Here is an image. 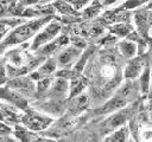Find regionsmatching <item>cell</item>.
I'll return each mask as SVG.
<instances>
[{"mask_svg": "<svg viewBox=\"0 0 152 142\" xmlns=\"http://www.w3.org/2000/svg\"><path fill=\"white\" fill-rule=\"evenodd\" d=\"M127 142H135V140H134L133 137H131V136H129V137H128V140H127Z\"/></svg>", "mask_w": 152, "mask_h": 142, "instance_id": "4316f807", "label": "cell"}, {"mask_svg": "<svg viewBox=\"0 0 152 142\" xmlns=\"http://www.w3.org/2000/svg\"><path fill=\"white\" fill-rule=\"evenodd\" d=\"M115 1H118V0H104V1H103V5H112V4H114Z\"/></svg>", "mask_w": 152, "mask_h": 142, "instance_id": "d4e9b609", "label": "cell"}, {"mask_svg": "<svg viewBox=\"0 0 152 142\" xmlns=\"http://www.w3.org/2000/svg\"><path fill=\"white\" fill-rule=\"evenodd\" d=\"M50 21L49 18H40V19H34V20H30L27 22L20 24L19 26L14 27L2 40V43L0 44V52L4 51L6 47L10 46H17L20 45L25 41H27L28 39H31L32 37H34L44 25H46Z\"/></svg>", "mask_w": 152, "mask_h": 142, "instance_id": "7a4b0ae2", "label": "cell"}, {"mask_svg": "<svg viewBox=\"0 0 152 142\" xmlns=\"http://www.w3.org/2000/svg\"><path fill=\"white\" fill-rule=\"evenodd\" d=\"M90 77L96 93L108 96L121 84V69L116 58L109 53H100L93 62Z\"/></svg>", "mask_w": 152, "mask_h": 142, "instance_id": "6da1fadb", "label": "cell"}, {"mask_svg": "<svg viewBox=\"0 0 152 142\" xmlns=\"http://www.w3.org/2000/svg\"><path fill=\"white\" fill-rule=\"evenodd\" d=\"M7 86L21 93L23 96H32L36 92V84L31 77L19 76L8 80Z\"/></svg>", "mask_w": 152, "mask_h": 142, "instance_id": "8992f818", "label": "cell"}, {"mask_svg": "<svg viewBox=\"0 0 152 142\" xmlns=\"http://www.w3.org/2000/svg\"><path fill=\"white\" fill-rule=\"evenodd\" d=\"M66 45H69V38L66 36H58L53 40H51L50 43L39 47L34 52L37 53V56H40L43 58H49L50 56L55 54L56 52H59L61 50H63Z\"/></svg>", "mask_w": 152, "mask_h": 142, "instance_id": "52a82bcc", "label": "cell"}, {"mask_svg": "<svg viewBox=\"0 0 152 142\" xmlns=\"http://www.w3.org/2000/svg\"><path fill=\"white\" fill-rule=\"evenodd\" d=\"M118 51L119 53L127 59H132L134 57H137L138 53V44L135 41H133L132 39L127 38V39H122L118 43Z\"/></svg>", "mask_w": 152, "mask_h": 142, "instance_id": "9a60e30c", "label": "cell"}, {"mask_svg": "<svg viewBox=\"0 0 152 142\" xmlns=\"http://www.w3.org/2000/svg\"><path fill=\"white\" fill-rule=\"evenodd\" d=\"M129 116V111L128 110H125V109H121L119 111H115L113 112L104 122V125H103V129L104 131L107 133H112L121 127L125 125L127 118Z\"/></svg>", "mask_w": 152, "mask_h": 142, "instance_id": "7c38bea8", "label": "cell"}, {"mask_svg": "<svg viewBox=\"0 0 152 142\" xmlns=\"http://www.w3.org/2000/svg\"><path fill=\"white\" fill-rule=\"evenodd\" d=\"M51 83H52V79L50 77H46V78H43V79L38 80L37 84H36V92L37 93L49 92L50 86H51Z\"/></svg>", "mask_w": 152, "mask_h": 142, "instance_id": "ffe728a7", "label": "cell"}, {"mask_svg": "<svg viewBox=\"0 0 152 142\" xmlns=\"http://www.w3.org/2000/svg\"><path fill=\"white\" fill-rule=\"evenodd\" d=\"M83 52V49L77 47L75 45H66L63 50H61L58 52V56L56 58L57 60V65L61 69H66L69 66H71L72 64H75L78 58L81 57Z\"/></svg>", "mask_w": 152, "mask_h": 142, "instance_id": "5b68a950", "label": "cell"}, {"mask_svg": "<svg viewBox=\"0 0 152 142\" xmlns=\"http://www.w3.org/2000/svg\"><path fill=\"white\" fill-rule=\"evenodd\" d=\"M58 65H57V60L56 58L53 57H49L46 59L43 60V63L36 69L33 70L31 73H30V77L33 79V80H40L43 78H46V77H50V75L55 73L56 70H57Z\"/></svg>", "mask_w": 152, "mask_h": 142, "instance_id": "30bf717a", "label": "cell"}, {"mask_svg": "<svg viewBox=\"0 0 152 142\" xmlns=\"http://www.w3.org/2000/svg\"><path fill=\"white\" fill-rule=\"evenodd\" d=\"M11 133H12V128H11L8 124H6V123L0 122V137H2V136H8Z\"/></svg>", "mask_w": 152, "mask_h": 142, "instance_id": "cb8c5ba5", "label": "cell"}, {"mask_svg": "<svg viewBox=\"0 0 152 142\" xmlns=\"http://www.w3.org/2000/svg\"><path fill=\"white\" fill-rule=\"evenodd\" d=\"M7 78V72H6V59L0 58V84L5 82Z\"/></svg>", "mask_w": 152, "mask_h": 142, "instance_id": "603a6c76", "label": "cell"}, {"mask_svg": "<svg viewBox=\"0 0 152 142\" xmlns=\"http://www.w3.org/2000/svg\"><path fill=\"white\" fill-rule=\"evenodd\" d=\"M110 31L118 37H126L132 31V28H131V26H128L124 22H118V24H114L113 26H110Z\"/></svg>", "mask_w": 152, "mask_h": 142, "instance_id": "d6986e66", "label": "cell"}, {"mask_svg": "<svg viewBox=\"0 0 152 142\" xmlns=\"http://www.w3.org/2000/svg\"><path fill=\"white\" fill-rule=\"evenodd\" d=\"M70 89H69V98H72L82 92L87 86V79L82 77L81 75H74L71 77V80L69 83Z\"/></svg>", "mask_w": 152, "mask_h": 142, "instance_id": "2e32d148", "label": "cell"}, {"mask_svg": "<svg viewBox=\"0 0 152 142\" xmlns=\"http://www.w3.org/2000/svg\"><path fill=\"white\" fill-rule=\"evenodd\" d=\"M0 99L5 101L10 105H13L21 110H27V99L21 93L17 92L15 90L6 86L0 88Z\"/></svg>", "mask_w": 152, "mask_h": 142, "instance_id": "ba28073f", "label": "cell"}, {"mask_svg": "<svg viewBox=\"0 0 152 142\" xmlns=\"http://www.w3.org/2000/svg\"><path fill=\"white\" fill-rule=\"evenodd\" d=\"M128 137H129V130L126 125H124L112 131L109 135H107L103 142H127Z\"/></svg>", "mask_w": 152, "mask_h": 142, "instance_id": "e0dca14e", "label": "cell"}, {"mask_svg": "<svg viewBox=\"0 0 152 142\" xmlns=\"http://www.w3.org/2000/svg\"><path fill=\"white\" fill-rule=\"evenodd\" d=\"M89 101H90L89 95L86 92H82V93L70 98V103L68 105V111L71 115H80L88 108Z\"/></svg>", "mask_w": 152, "mask_h": 142, "instance_id": "5bb4252c", "label": "cell"}, {"mask_svg": "<svg viewBox=\"0 0 152 142\" xmlns=\"http://www.w3.org/2000/svg\"><path fill=\"white\" fill-rule=\"evenodd\" d=\"M147 7H148L150 9H152V0H151V1L148 2V5H147Z\"/></svg>", "mask_w": 152, "mask_h": 142, "instance_id": "83f0119b", "label": "cell"}, {"mask_svg": "<svg viewBox=\"0 0 152 142\" xmlns=\"http://www.w3.org/2000/svg\"><path fill=\"white\" fill-rule=\"evenodd\" d=\"M20 122L23 123V125L33 133H38V131H44L46 130L53 122V118L44 115L42 112L38 111H33V110H26L20 118Z\"/></svg>", "mask_w": 152, "mask_h": 142, "instance_id": "3957f363", "label": "cell"}, {"mask_svg": "<svg viewBox=\"0 0 152 142\" xmlns=\"http://www.w3.org/2000/svg\"><path fill=\"white\" fill-rule=\"evenodd\" d=\"M145 67H146L145 58L142 56L141 57H134V58L129 59V62L126 64L124 72H122V76L127 80H135L137 78L140 77V75L142 73Z\"/></svg>", "mask_w": 152, "mask_h": 142, "instance_id": "9c48e42d", "label": "cell"}, {"mask_svg": "<svg viewBox=\"0 0 152 142\" xmlns=\"http://www.w3.org/2000/svg\"><path fill=\"white\" fill-rule=\"evenodd\" d=\"M148 92H151V96H152V77H151V83H150V91Z\"/></svg>", "mask_w": 152, "mask_h": 142, "instance_id": "484cf974", "label": "cell"}, {"mask_svg": "<svg viewBox=\"0 0 152 142\" xmlns=\"http://www.w3.org/2000/svg\"><path fill=\"white\" fill-rule=\"evenodd\" d=\"M139 140L141 142H152V128L144 127L139 131Z\"/></svg>", "mask_w": 152, "mask_h": 142, "instance_id": "44dd1931", "label": "cell"}, {"mask_svg": "<svg viewBox=\"0 0 152 142\" xmlns=\"http://www.w3.org/2000/svg\"><path fill=\"white\" fill-rule=\"evenodd\" d=\"M61 24L58 21H49L46 25H44L42 27V30L34 36L32 43H31V50L37 51L39 47L44 46L45 44L50 43L51 40H53L56 37H58L59 32H61Z\"/></svg>", "mask_w": 152, "mask_h": 142, "instance_id": "277c9868", "label": "cell"}, {"mask_svg": "<svg viewBox=\"0 0 152 142\" xmlns=\"http://www.w3.org/2000/svg\"><path fill=\"white\" fill-rule=\"evenodd\" d=\"M5 59H6V64L12 66V67L28 66L27 65L28 59L26 57V53H25L24 49H21V47H14V49L7 50L5 52Z\"/></svg>", "mask_w": 152, "mask_h": 142, "instance_id": "8fae6325", "label": "cell"}, {"mask_svg": "<svg viewBox=\"0 0 152 142\" xmlns=\"http://www.w3.org/2000/svg\"><path fill=\"white\" fill-rule=\"evenodd\" d=\"M56 7L58 8V11H61V12L64 13V14H70V15H76V14H77L70 6H68V5H66L65 2H63V1L57 2V4H56Z\"/></svg>", "mask_w": 152, "mask_h": 142, "instance_id": "7402d4cb", "label": "cell"}, {"mask_svg": "<svg viewBox=\"0 0 152 142\" xmlns=\"http://www.w3.org/2000/svg\"><path fill=\"white\" fill-rule=\"evenodd\" d=\"M150 83H151L150 69H148V65H146V67L144 69L142 73L139 77V89H140V92L142 95L148 93V91H150Z\"/></svg>", "mask_w": 152, "mask_h": 142, "instance_id": "ac0fdd59", "label": "cell"}, {"mask_svg": "<svg viewBox=\"0 0 152 142\" xmlns=\"http://www.w3.org/2000/svg\"><path fill=\"white\" fill-rule=\"evenodd\" d=\"M13 134L21 142H56L55 140L39 136V135H37V133L30 131L25 127H20V125H15Z\"/></svg>", "mask_w": 152, "mask_h": 142, "instance_id": "4fadbf2b", "label": "cell"}]
</instances>
